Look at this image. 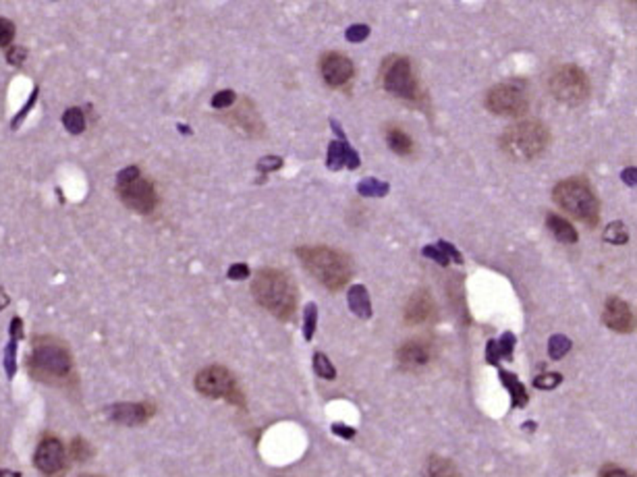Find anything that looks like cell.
Instances as JSON below:
<instances>
[{
	"label": "cell",
	"instance_id": "6da1fadb",
	"mask_svg": "<svg viewBox=\"0 0 637 477\" xmlns=\"http://www.w3.org/2000/svg\"><path fill=\"white\" fill-rule=\"evenodd\" d=\"M256 301L278 320H291L297 309V287L289 274L276 268H262L256 272L252 283Z\"/></svg>",
	"mask_w": 637,
	"mask_h": 477
},
{
	"label": "cell",
	"instance_id": "7a4b0ae2",
	"mask_svg": "<svg viewBox=\"0 0 637 477\" xmlns=\"http://www.w3.org/2000/svg\"><path fill=\"white\" fill-rule=\"evenodd\" d=\"M297 256L303 261L305 270L328 291H340L353 274V264L347 254L318 245V247H299Z\"/></svg>",
	"mask_w": 637,
	"mask_h": 477
},
{
	"label": "cell",
	"instance_id": "3957f363",
	"mask_svg": "<svg viewBox=\"0 0 637 477\" xmlns=\"http://www.w3.org/2000/svg\"><path fill=\"white\" fill-rule=\"evenodd\" d=\"M550 146V129L540 120H521L500 135V147L513 160H533Z\"/></svg>",
	"mask_w": 637,
	"mask_h": 477
},
{
	"label": "cell",
	"instance_id": "277c9868",
	"mask_svg": "<svg viewBox=\"0 0 637 477\" xmlns=\"http://www.w3.org/2000/svg\"><path fill=\"white\" fill-rule=\"evenodd\" d=\"M552 199L573 218L596 226L600 222V199L586 179H564L555 187Z\"/></svg>",
	"mask_w": 637,
	"mask_h": 477
},
{
	"label": "cell",
	"instance_id": "5b68a950",
	"mask_svg": "<svg viewBox=\"0 0 637 477\" xmlns=\"http://www.w3.org/2000/svg\"><path fill=\"white\" fill-rule=\"evenodd\" d=\"M30 367L39 380H65L71 373L73 359L69 349L61 340L52 336H38L32 342Z\"/></svg>",
	"mask_w": 637,
	"mask_h": 477
},
{
	"label": "cell",
	"instance_id": "8992f818",
	"mask_svg": "<svg viewBox=\"0 0 637 477\" xmlns=\"http://www.w3.org/2000/svg\"><path fill=\"white\" fill-rule=\"evenodd\" d=\"M484 104L492 114L498 116H524L529 109V92L524 79H509L490 87Z\"/></svg>",
	"mask_w": 637,
	"mask_h": 477
},
{
	"label": "cell",
	"instance_id": "52a82bcc",
	"mask_svg": "<svg viewBox=\"0 0 637 477\" xmlns=\"http://www.w3.org/2000/svg\"><path fill=\"white\" fill-rule=\"evenodd\" d=\"M380 81H382V87L397 96V98H403V100H409V102H417L421 100V92H419V83L413 75V67L409 63V58L405 56H388L384 63H382V69H380Z\"/></svg>",
	"mask_w": 637,
	"mask_h": 477
},
{
	"label": "cell",
	"instance_id": "ba28073f",
	"mask_svg": "<svg viewBox=\"0 0 637 477\" xmlns=\"http://www.w3.org/2000/svg\"><path fill=\"white\" fill-rule=\"evenodd\" d=\"M550 94L564 106H579L590 98V79L577 65H562L548 79Z\"/></svg>",
	"mask_w": 637,
	"mask_h": 477
},
{
	"label": "cell",
	"instance_id": "9c48e42d",
	"mask_svg": "<svg viewBox=\"0 0 637 477\" xmlns=\"http://www.w3.org/2000/svg\"><path fill=\"white\" fill-rule=\"evenodd\" d=\"M195 390L208 399H225L226 403L245 407V397L237 386L235 376L225 366L204 367L195 376Z\"/></svg>",
	"mask_w": 637,
	"mask_h": 477
},
{
	"label": "cell",
	"instance_id": "30bf717a",
	"mask_svg": "<svg viewBox=\"0 0 637 477\" xmlns=\"http://www.w3.org/2000/svg\"><path fill=\"white\" fill-rule=\"evenodd\" d=\"M116 193L127 208L140 214H151L158 206V193L154 189V183L150 179H144L142 175L131 183L116 185Z\"/></svg>",
	"mask_w": 637,
	"mask_h": 477
},
{
	"label": "cell",
	"instance_id": "8fae6325",
	"mask_svg": "<svg viewBox=\"0 0 637 477\" xmlns=\"http://www.w3.org/2000/svg\"><path fill=\"white\" fill-rule=\"evenodd\" d=\"M320 73H322V79L326 81V85L342 87L353 79L355 67L349 56H345L340 52H328L320 61Z\"/></svg>",
	"mask_w": 637,
	"mask_h": 477
},
{
	"label": "cell",
	"instance_id": "7c38bea8",
	"mask_svg": "<svg viewBox=\"0 0 637 477\" xmlns=\"http://www.w3.org/2000/svg\"><path fill=\"white\" fill-rule=\"evenodd\" d=\"M602 322L606 328L621 334H629L636 330V316L633 309L621 299V297H608L604 311H602Z\"/></svg>",
	"mask_w": 637,
	"mask_h": 477
},
{
	"label": "cell",
	"instance_id": "4fadbf2b",
	"mask_svg": "<svg viewBox=\"0 0 637 477\" xmlns=\"http://www.w3.org/2000/svg\"><path fill=\"white\" fill-rule=\"evenodd\" d=\"M403 318H405V324H407V326H419V324L432 322V320L436 318V305H434L432 295L428 293L426 289L415 291V293L409 297L407 305H405Z\"/></svg>",
	"mask_w": 637,
	"mask_h": 477
},
{
	"label": "cell",
	"instance_id": "5bb4252c",
	"mask_svg": "<svg viewBox=\"0 0 637 477\" xmlns=\"http://www.w3.org/2000/svg\"><path fill=\"white\" fill-rule=\"evenodd\" d=\"M34 463L42 473L52 476L56 471H61L65 467V446L63 442L56 438H46L39 442Z\"/></svg>",
	"mask_w": 637,
	"mask_h": 477
},
{
	"label": "cell",
	"instance_id": "9a60e30c",
	"mask_svg": "<svg viewBox=\"0 0 637 477\" xmlns=\"http://www.w3.org/2000/svg\"><path fill=\"white\" fill-rule=\"evenodd\" d=\"M397 361H399V367L405 369V371H415V369L426 367L428 361H430V347H428V342H423L419 338H413V340L403 342L399 347V351H397Z\"/></svg>",
	"mask_w": 637,
	"mask_h": 477
},
{
	"label": "cell",
	"instance_id": "2e32d148",
	"mask_svg": "<svg viewBox=\"0 0 637 477\" xmlns=\"http://www.w3.org/2000/svg\"><path fill=\"white\" fill-rule=\"evenodd\" d=\"M154 415V407L150 403H123L116 404L111 413L116 423L123 426H142Z\"/></svg>",
	"mask_w": 637,
	"mask_h": 477
},
{
	"label": "cell",
	"instance_id": "e0dca14e",
	"mask_svg": "<svg viewBox=\"0 0 637 477\" xmlns=\"http://www.w3.org/2000/svg\"><path fill=\"white\" fill-rule=\"evenodd\" d=\"M326 164L330 171H340V168L355 171V168H359V156L345 140H338V142H330V146H328Z\"/></svg>",
	"mask_w": 637,
	"mask_h": 477
},
{
	"label": "cell",
	"instance_id": "ac0fdd59",
	"mask_svg": "<svg viewBox=\"0 0 637 477\" xmlns=\"http://www.w3.org/2000/svg\"><path fill=\"white\" fill-rule=\"evenodd\" d=\"M546 226H548V230L552 233V237H555L557 241H561V243L573 245V243H577V239H579L575 226H573L569 221H564V218L559 216V214H555V212H548V216H546Z\"/></svg>",
	"mask_w": 637,
	"mask_h": 477
},
{
	"label": "cell",
	"instance_id": "d6986e66",
	"mask_svg": "<svg viewBox=\"0 0 637 477\" xmlns=\"http://www.w3.org/2000/svg\"><path fill=\"white\" fill-rule=\"evenodd\" d=\"M347 303L351 307V311L361 318V320H368L372 318V303H370V295L366 291V287L361 285H353L349 289V297H347Z\"/></svg>",
	"mask_w": 637,
	"mask_h": 477
},
{
	"label": "cell",
	"instance_id": "ffe728a7",
	"mask_svg": "<svg viewBox=\"0 0 637 477\" xmlns=\"http://www.w3.org/2000/svg\"><path fill=\"white\" fill-rule=\"evenodd\" d=\"M386 144L399 156H409V154H413V149H415V144H413V140L409 137V133L405 129L397 127V125L386 127Z\"/></svg>",
	"mask_w": 637,
	"mask_h": 477
},
{
	"label": "cell",
	"instance_id": "44dd1931",
	"mask_svg": "<svg viewBox=\"0 0 637 477\" xmlns=\"http://www.w3.org/2000/svg\"><path fill=\"white\" fill-rule=\"evenodd\" d=\"M426 477H461V473L452 461L434 454L426 463Z\"/></svg>",
	"mask_w": 637,
	"mask_h": 477
},
{
	"label": "cell",
	"instance_id": "7402d4cb",
	"mask_svg": "<svg viewBox=\"0 0 637 477\" xmlns=\"http://www.w3.org/2000/svg\"><path fill=\"white\" fill-rule=\"evenodd\" d=\"M500 378H502L505 388H507V390L511 392V397H513V404H515V407H525L527 401H529V397H527L525 386L519 382V378H517L515 373H511V371H505V369H500Z\"/></svg>",
	"mask_w": 637,
	"mask_h": 477
},
{
	"label": "cell",
	"instance_id": "603a6c76",
	"mask_svg": "<svg viewBox=\"0 0 637 477\" xmlns=\"http://www.w3.org/2000/svg\"><path fill=\"white\" fill-rule=\"evenodd\" d=\"M11 334H13V338H11V345H8V349H6V373H8V378L15 373V342H17V338H21L23 336V322L19 320V318H13V322H11Z\"/></svg>",
	"mask_w": 637,
	"mask_h": 477
},
{
	"label": "cell",
	"instance_id": "cb8c5ba5",
	"mask_svg": "<svg viewBox=\"0 0 637 477\" xmlns=\"http://www.w3.org/2000/svg\"><path fill=\"white\" fill-rule=\"evenodd\" d=\"M63 125L69 133L79 135V133L85 131V114L81 109H69L63 114Z\"/></svg>",
	"mask_w": 637,
	"mask_h": 477
},
{
	"label": "cell",
	"instance_id": "d4e9b609",
	"mask_svg": "<svg viewBox=\"0 0 637 477\" xmlns=\"http://www.w3.org/2000/svg\"><path fill=\"white\" fill-rule=\"evenodd\" d=\"M357 191L364 197H382V195L388 193V183H382V181H376V179H364L361 183L357 185Z\"/></svg>",
	"mask_w": 637,
	"mask_h": 477
},
{
	"label": "cell",
	"instance_id": "484cf974",
	"mask_svg": "<svg viewBox=\"0 0 637 477\" xmlns=\"http://www.w3.org/2000/svg\"><path fill=\"white\" fill-rule=\"evenodd\" d=\"M316 324H318V307H316V303H307L305 311H303V336H305V340L314 338Z\"/></svg>",
	"mask_w": 637,
	"mask_h": 477
},
{
	"label": "cell",
	"instance_id": "4316f807",
	"mask_svg": "<svg viewBox=\"0 0 637 477\" xmlns=\"http://www.w3.org/2000/svg\"><path fill=\"white\" fill-rule=\"evenodd\" d=\"M314 369L324 380H335L337 378V369H335V366L330 364V359L324 353H316L314 355Z\"/></svg>",
	"mask_w": 637,
	"mask_h": 477
},
{
	"label": "cell",
	"instance_id": "83f0119b",
	"mask_svg": "<svg viewBox=\"0 0 637 477\" xmlns=\"http://www.w3.org/2000/svg\"><path fill=\"white\" fill-rule=\"evenodd\" d=\"M569 349H571V340L562 334L552 336L550 342H548V353H550L552 359H562L569 353Z\"/></svg>",
	"mask_w": 637,
	"mask_h": 477
},
{
	"label": "cell",
	"instance_id": "f1b7e54d",
	"mask_svg": "<svg viewBox=\"0 0 637 477\" xmlns=\"http://www.w3.org/2000/svg\"><path fill=\"white\" fill-rule=\"evenodd\" d=\"M515 336L511 332H505L498 340H496V349H498V355L500 359H513V351H515Z\"/></svg>",
	"mask_w": 637,
	"mask_h": 477
},
{
	"label": "cell",
	"instance_id": "f546056e",
	"mask_svg": "<svg viewBox=\"0 0 637 477\" xmlns=\"http://www.w3.org/2000/svg\"><path fill=\"white\" fill-rule=\"evenodd\" d=\"M606 241L614 243V245H623V243L629 241V235H627V230L621 222H614L606 228Z\"/></svg>",
	"mask_w": 637,
	"mask_h": 477
},
{
	"label": "cell",
	"instance_id": "4dcf8cb0",
	"mask_svg": "<svg viewBox=\"0 0 637 477\" xmlns=\"http://www.w3.org/2000/svg\"><path fill=\"white\" fill-rule=\"evenodd\" d=\"M561 382H562L561 373H544V376H538V378L533 380V386L540 388V390H552V388H557Z\"/></svg>",
	"mask_w": 637,
	"mask_h": 477
},
{
	"label": "cell",
	"instance_id": "1f68e13d",
	"mask_svg": "<svg viewBox=\"0 0 637 477\" xmlns=\"http://www.w3.org/2000/svg\"><path fill=\"white\" fill-rule=\"evenodd\" d=\"M25 58H27V48H25V46H11V48L6 50V61H8V65H13V67L23 65Z\"/></svg>",
	"mask_w": 637,
	"mask_h": 477
},
{
	"label": "cell",
	"instance_id": "d6a6232c",
	"mask_svg": "<svg viewBox=\"0 0 637 477\" xmlns=\"http://www.w3.org/2000/svg\"><path fill=\"white\" fill-rule=\"evenodd\" d=\"M235 100H237V96H235V92H233V89H223V92L214 94V98H212V106H214V109H226V106H233V104H235Z\"/></svg>",
	"mask_w": 637,
	"mask_h": 477
},
{
	"label": "cell",
	"instance_id": "836d02e7",
	"mask_svg": "<svg viewBox=\"0 0 637 477\" xmlns=\"http://www.w3.org/2000/svg\"><path fill=\"white\" fill-rule=\"evenodd\" d=\"M423 256L430 257V259H434V261H438L440 266H449L450 259L449 256L443 252V247L436 243V245H428V247H423Z\"/></svg>",
	"mask_w": 637,
	"mask_h": 477
},
{
	"label": "cell",
	"instance_id": "e575fe53",
	"mask_svg": "<svg viewBox=\"0 0 637 477\" xmlns=\"http://www.w3.org/2000/svg\"><path fill=\"white\" fill-rule=\"evenodd\" d=\"M368 36H370V27L368 25H351L347 30V39L349 42H364Z\"/></svg>",
	"mask_w": 637,
	"mask_h": 477
},
{
	"label": "cell",
	"instance_id": "d590c367",
	"mask_svg": "<svg viewBox=\"0 0 637 477\" xmlns=\"http://www.w3.org/2000/svg\"><path fill=\"white\" fill-rule=\"evenodd\" d=\"M140 175H142V173H140V168H137V166H127V168H123V171L116 175V185L131 183V181H135Z\"/></svg>",
	"mask_w": 637,
	"mask_h": 477
},
{
	"label": "cell",
	"instance_id": "8d00e7d4",
	"mask_svg": "<svg viewBox=\"0 0 637 477\" xmlns=\"http://www.w3.org/2000/svg\"><path fill=\"white\" fill-rule=\"evenodd\" d=\"M15 36V25L8 19H0V46H6Z\"/></svg>",
	"mask_w": 637,
	"mask_h": 477
},
{
	"label": "cell",
	"instance_id": "74e56055",
	"mask_svg": "<svg viewBox=\"0 0 637 477\" xmlns=\"http://www.w3.org/2000/svg\"><path fill=\"white\" fill-rule=\"evenodd\" d=\"M249 276V268L245 264H233L228 268V278L230 280H245Z\"/></svg>",
	"mask_w": 637,
	"mask_h": 477
},
{
	"label": "cell",
	"instance_id": "f35d334b",
	"mask_svg": "<svg viewBox=\"0 0 637 477\" xmlns=\"http://www.w3.org/2000/svg\"><path fill=\"white\" fill-rule=\"evenodd\" d=\"M280 166H283V158H278V156H268V158L260 160V171H262V173L278 171Z\"/></svg>",
	"mask_w": 637,
	"mask_h": 477
},
{
	"label": "cell",
	"instance_id": "ab89813d",
	"mask_svg": "<svg viewBox=\"0 0 637 477\" xmlns=\"http://www.w3.org/2000/svg\"><path fill=\"white\" fill-rule=\"evenodd\" d=\"M71 448H73V457H75L77 461H83V459L89 457V446H87V442L75 440Z\"/></svg>",
	"mask_w": 637,
	"mask_h": 477
},
{
	"label": "cell",
	"instance_id": "60d3db41",
	"mask_svg": "<svg viewBox=\"0 0 637 477\" xmlns=\"http://www.w3.org/2000/svg\"><path fill=\"white\" fill-rule=\"evenodd\" d=\"M486 361L490 366H498V361H500V355H498V349H496V340H490V342H488Z\"/></svg>",
	"mask_w": 637,
	"mask_h": 477
},
{
	"label": "cell",
	"instance_id": "b9f144b4",
	"mask_svg": "<svg viewBox=\"0 0 637 477\" xmlns=\"http://www.w3.org/2000/svg\"><path fill=\"white\" fill-rule=\"evenodd\" d=\"M438 245H440V247H443V252L449 256L450 261H454V264H461V261H463V257H461V254L454 249V245H450V243H447V241H438Z\"/></svg>",
	"mask_w": 637,
	"mask_h": 477
},
{
	"label": "cell",
	"instance_id": "7bdbcfd3",
	"mask_svg": "<svg viewBox=\"0 0 637 477\" xmlns=\"http://www.w3.org/2000/svg\"><path fill=\"white\" fill-rule=\"evenodd\" d=\"M600 477H633V476H631L629 471L621 469V467H612V465H608V467H604V469H602Z\"/></svg>",
	"mask_w": 637,
	"mask_h": 477
},
{
	"label": "cell",
	"instance_id": "ee69618b",
	"mask_svg": "<svg viewBox=\"0 0 637 477\" xmlns=\"http://www.w3.org/2000/svg\"><path fill=\"white\" fill-rule=\"evenodd\" d=\"M333 434L342 436V438H353V436H355V430H353V428H347V426H342V423H335V426H333Z\"/></svg>",
	"mask_w": 637,
	"mask_h": 477
},
{
	"label": "cell",
	"instance_id": "f6af8a7d",
	"mask_svg": "<svg viewBox=\"0 0 637 477\" xmlns=\"http://www.w3.org/2000/svg\"><path fill=\"white\" fill-rule=\"evenodd\" d=\"M34 104H36V92H34V96H32V100H30V102H27V104H25V109H23V111L19 112V118H15V120H13V129H15V127H17V125H19V123H21V120H23V118H25V116H27V112H30V109H32V106H34Z\"/></svg>",
	"mask_w": 637,
	"mask_h": 477
},
{
	"label": "cell",
	"instance_id": "bcb514c9",
	"mask_svg": "<svg viewBox=\"0 0 637 477\" xmlns=\"http://www.w3.org/2000/svg\"><path fill=\"white\" fill-rule=\"evenodd\" d=\"M636 177H637L636 168H627V171L623 173V179H625V183L627 185H636Z\"/></svg>",
	"mask_w": 637,
	"mask_h": 477
},
{
	"label": "cell",
	"instance_id": "7dc6e473",
	"mask_svg": "<svg viewBox=\"0 0 637 477\" xmlns=\"http://www.w3.org/2000/svg\"><path fill=\"white\" fill-rule=\"evenodd\" d=\"M0 477H21L19 473H15V471H8V469H2L0 471Z\"/></svg>",
	"mask_w": 637,
	"mask_h": 477
}]
</instances>
